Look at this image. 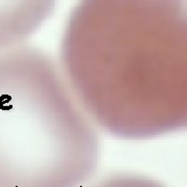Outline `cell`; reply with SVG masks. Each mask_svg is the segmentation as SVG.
Listing matches in <instances>:
<instances>
[{
	"label": "cell",
	"mask_w": 187,
	"mask_h": 187,
	"mask_svg": "<svg viewBox=\"0 0 187 187\" xmlns=\"http://www.w3.org/2000/svg\"><path fill=\"white\" fill-rule=\"evenodd\" d=\"M11 96L9 95H2V96L0 97V109H2L3 106H5V104L11 101Z\"/></svg>",
	"instance_id": "6da1fadb"
}]
</instances>
